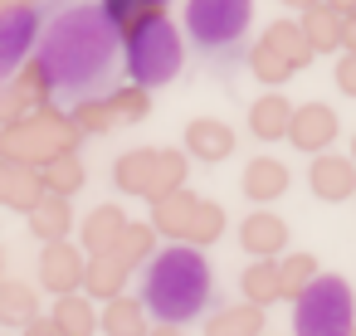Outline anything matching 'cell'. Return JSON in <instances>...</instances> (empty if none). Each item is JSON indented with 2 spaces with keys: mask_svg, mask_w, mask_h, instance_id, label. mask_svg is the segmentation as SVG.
<instances>
[{
  "mask_svg": "<svg viewBox=\"0 0 356 336\" xmlns=\"http://www.w3.org/2000/svg\"><path fill=\"white\" fill-rule=\"evenodd\" d=\"M118 30L103 15V6L93 0H79V6H64L44 30H40V59L54 74V88L93 98V88L108 78L113 59H118Z\"/></svg>",
  "mask_w": 356,
  "mask_h": 336,
  "instance_id": "obj_1",
  "label": "cell"
},
{
  "mask_svg": "<svg viewBox=\"0 0 356 336\" xmlns=\"http://www.w3.org/2000/svg\"><path fill=\"white\" fill-rule=\"evenodd\" d=\"M142 302H147V312L156 321H171V326H186L191 317H200L205 302H210V263H205V253L195 244L161 249L147 263Z\"/></svg>",
  "mask_w": 356,
  "mask_h": 336,
  "instance_id": "obj_2",
  "label": "cell"
},
{
  "mask_svg": "<svg viewBox=\"0 0 356 336\" xmlns=\"http://www.w3.org/2000/svg\"><path fill=\"white\" fill-rule=\"evenodd\" d=\"M79 142H83V132L59 108H40L30 117H15V122L0 127V156L25 161V166H44L64 151H79Z\"/></svg>",
  "mask_w": 356,
  "mask_h": 336,
  "instance_id": "obj_3",
  "label": "cell"
},
{
  "mask_svg": "<svg viewBox=\"0 0 356 336\" xmlns=\"http://www.w3.org/2000/svg\"><path fill=\"white\" fill-rule=\"evenodd\" d=\"M356 331V292L337 273H317V283L293 302V336H351Z\"/></svg>",
  "mask_w": 356,
  "mask_h": 336,
  "instance_id": "obj_4",
  "label": "cell"
},
{
  "mask_svg": "<svg viewBox=\"0 0 356 336\" xmlns=\"http://www.w3.org/2000/svg\"><path fill=\"white\" fill-rule=\"evenodd\" d=\"M186 64V40H181V25L171 15L152 20L147 30H137L127 40V78L142 83V88H161L181 74Z\"/></svg>",
  "mask_w": 356,
  "mask_h": 336,
  "instance_id": "obj_5",
  "label": "cell"
},
{
  "mask_svg": "<svg viewBox=\"0 0 356 336\" xmlns=\"http://www.w3.org/2000/svg\"><path fill=\"white\" fill-rule=\"evenodd\" d=\"M254 20V0H186V30L195 44H234Z\"/></svg>",
  "mask_w": 356,
  "mask_h": 336,
  "instance_id": "obj_6",
  "label": "cell"
},
{
  "mask_svg": "<svg viewBox=\"0 0 356 336\" xmlns=\"http://www.w3.org/2000/svg\"><path fill=\"white\" fill-rule=\"evenodd\" d=\"M35 40H40L35 6H6L0 10V83H10L20 74V64L35 54Z\"/></svg>",
  "mask_w": 356,
  "mask_h": 336,
  "instance_id": "obj_7",
  "label": "cell"
},
{
  "mask_svg": "<svg viewBox=\"0 0 356 336\" xmlns=\"http://www.w3.org/2000/svg\"><path fill=\"white\" fill-rule=\"evenodd\" d=\"M83 273H88L83 244H69V239L44 244V253H40V287H44V292H54V297L83 292Z\"/></svg>",
  "mask_w": 356,
  "mask_h": 336,
  "instance_id": "obj_8",
  "label": "cell"
},
{
  "mask_svg": "<svg viewBox=\"0 0 356 336\" xmlns=\"http://www.w3.org/2000/svg\"><path fill=\"white\" fill-rule=\"evenodd\" d=\"M307 185L317 200L327 205H341L356 195V161L351 156H337V151H317L312 166H307Z\"/></svg>",
  "mask_w": 356,
  "mask_h": 336,
  "instance_id": "obj_9",
  "label": "cell"
},
{
  "mask_svg": "<svg viewBox=\"0 0 356 336\" xmlns=\"http://www.w3.org/2000/svg\"><path fill=\"white\" fill-rule=\"evenodd\" d=\"M44 195H49V190H44L40 166H25V161L0 156V205H6V210H20V215H30Z\"/></svg>",
  "mask_w": 356,
  "mask_h": 336,
  "instance_id": "obj_10",
  "label": "cell"
},
{
  "mask_svg": "<svg viewBox=\"0 0 356 336\" xmlns=\"http://www.w3.org/2000/svg\"><path fill=\"white\" fill-rule=\"evenodd\" d=\"M337 112L327 108V103H302V108H293V127H288V142L298 146V151H327L332 142H337Z\"/></svg>",
  "mask_w": 356,
  "mask_h": 336,
  "instance_id": "obj_11",
  "label": "cell"
},
{
  "mask_svg": "<svg viewBox=\"0 0 356 336\" xmlns=\"http://www.w3.org/2000/svg\"><path fill=\"white\" fill-rule=\"evenodd\" d=\"M239 244L249 258H278L283 244H288V224L273 215V210H254L244 224H239Z\"/></svg>",
  "mask_w": 356,
  "mask_h": 336,
  "instance_id": "obj_12",
  "label": "cell"
},
{
  "mask_svg": "<svg viewBox=\"0 0 356 336\" xmlns=\"http://www.w3.org/2000/svg\"><path fill=\"white\" fill-rule=\"evenodd\" d=\"M288 166L278 161V156H254L249 166H244V176H239V185H244V195L254 200V205H273L278 195H288Z\"/></svg>",
  "mask_w": 356,
  "mask_h": 336,
  "instance_id": "obj_13",
  "label": "cell"
},
{
  "mask_svg": "<svg viewBox=\"0 0 356 336\" xmlns=\"http://www.w3.org/2000/svg\"><path fill=\"white\" fill-rule=\"evenodd\" d=\"M127 224H132V219L122 215V205H98V210H88L83 224H79V244H83V253H113V244L122 239Z\"/></svg>",
  "mask_w": 356,
  "mask_h": 336,
  "instance_id": "obj_14",
  "label": "cell"
},
{
  "mask_svg": "<svg viewBox=\"0 0 356 336\" xmlns=\"http://www.w3.org/2000/svg\"><path fill=\"white\" fill-rule=\"evenodd\" d=\"M186 151H191L195 161H225V156H234V132H229V122H220V117H195V122L186 127Z\"/></svg>",
  "mask_w": 356,
  "mask_h": 336,
  "instance_id": "obj_15",
  "label": "cell"
},
{
  "mask_svg": "<svg viewBox=\"0 0 356 336\" xmlns=\"http://www.w3.org/2000/svg\"><path fill=\"white\" fill-rule=\"evenodd\" d=\"M10 88H15V98H20L25 117H30V112L49 108V98H54V74H49V64H44L40 54H30V59L20 64V74L10 78Z\"/></svg>",
  "mask_w": 356,
  "mask_h": 336,
  "instance_id": "obj_16",
  "label": "cell"
},
{
  "mask_svg": "<svg viewBox=\"0 0 356 336\" xmlns=\"http://www.w3.org/2000/svg\"><path fill=\"white\" fill-rule=\"evenodd\" d=\"M98 312H103V307H93L88 292H64V297H54V307H49V317L59 321L64 336H98V331H103Z\"/></svg>",
  "mask_w": 356,
  "mask_h": 336,
  "instance_id": "obj_17",
  "label": "cell"
},
{
  "mask_svg": "<svg viewBox=\"0 0 356 336\" xmlns=\"http://www.w3.org/2000/svg\"><path fill=\"white\" fill-rule=\"evenodd\" d=\"M25 219H30V234H35V239H44V244H54V239H69V234H74V205H69V195H44Z\"/></svg>",
  "mask_w": 356,
  "mask_h": 336,
  "instance_id": "obj_18",
  "label": "cell"
},
{
  "mask_svg": "<svg viewBox=\"0 0 356 336\" xmlns=\"http://www.w3.org/2000/svg\"><path fill=\"white\" fill-rule=\"evenodd\" d=\"M127 263L118 258V253H88V273H83V292L93 297V302H113L118 292H122V283H127Z\"/></svg>",
  "mask_w": 356,
  "mask_h": 336,
  "instance_id": "obj_19",
  "label": "cell"
},
{
  "mask_svg": "<svg viewBox=\"0 0 356 336\" xmlns=\"http://www.w3.org/2000/svg\"><path fill=\"white\" fill-rule=\"evenodd\" d=\"M195 205H200V195H191V190H176V195L152 200V229L181 244V239H186V224H191V215H195Z\"/></svg>",
  "mask_w": 356,
  "mask_h": 336,
  "instance_id": "obj_20",
  "label": "cell"
},
{
  "mask_svg": "<svg viewBox=\"0 0 356 336\" xmlns=\"http://www.w3.org/2000/svg\"><path fill=\"white\" fill-rule=\"evenodd\" d=\"M35 317H40V292H35V283H20V278H0V321L25 331Z\"/></svg>",
  "mask_w": 356,
  "mask_h": 336,
  "instance_id": "obj_21",
  "label": "cell"
},
{
  "mask_svg": "<svg viewBox=\"0 0 356 336\" xmlns=\"http://www.w3.org/2000/svg\"><path fill=\"white\" fill-rule=\"evenodd\" d=\"M249 127H254L259 142H278V137H288V127H293V103H288L283 93H264V98L249 108Z\"/></svg>",
  "mask_w": 356,
  "mask_h": 336,
  "instance_id": "obj_22",
  "label": "cell"
},
{
  "mask_svg": "<svg viewBox=\"0 0 356 336\" xmlns=\"http://www.w3.org/2000/svg\"><path fill=\"white\" fill-rule=\"evenodd\" d=\"M98 321H103V336H147V302L118 292L113 302H103Z\"/></svg>",
  "mask_w": 356,
  "mask_h": 336,
  "instance_id": "obj_23",
  "label": "cell"
},
{
  "mask_svg": "<svg viewBox=\"0 0 356 336\" xmlns=\"http://www.w3.org/2000/svg\"><path fill=\"white\" fill-rule=\"evenodd\" d=\"M98 6H103V15L113 20V30L122 40H132L137 30H147L152 20L166 15V6H156V0H98Z\"/></svg>",
  "mask_w": 356,
  "mask_h": 336,
  "instance_id": "obj_24",
  "label": "cell"
},
{
  "mask_svg": "<svg viewBox=\"0 0 356 336\" xmlns=\"http://www.w3.org/2000/svg\"><path fill=\"white\" fill-rule=\"evenodd\" d=\"M239 287H244V302H254V307H273V302L283 297L278 258H254V263L239 273Z\"/></svg>",
  "mask_w": 356,
  "mask_h": 336,
  "instance_id": "obj_25",
  "label": "cell"
},
{
  "mask_svg": "<svg viewBox=\"0 0 356 336\" xmlns=\"http://www.w3.org/2000/svg\"><path fill=\"white\" fill-rule=\"evenodd\" d=\"M264 44H268L273 54H283L293 69H307V64H312V54H317V49L307 44V35H302V25H298V20H273V25L264 30Z\"/></svg>",
  "mask_w": 356,
  "mask_h": 336,
  "instance_id": "obj_26",
  "label": "cell"
},
{
  "mask_svg": "<svg viewBox=\"0 0 356 336\" xmlns=\"http://www.w3.org/2000/svg\"><path fill=\"white\" fill-rule=\"evenodd\" d=\"M298 25H302V35H307V44H312L317 54L341 49V15H337L332 6H307Z\"/></svg>",
  "mask_w": 356,
  "mask_h": 336,
  "instance_id": "obj_27",
  "label": "cell"
},
{
  "mask_svg": "<svg viewBox=\"0 0 356 336\" xmlns=\"http://www.w3.org/2000/svg\"><path fill=\"white\" fill-rule=\"evenodd\" d=\"M152 166H156V151H152V146H137V151L118 156V166H113V180H118V190H122V195H142V200H147Z\"/></svg>",
  "mask_w": 356,
  "mask_h": 336,
  "instance_id": "obj_28",
  "label": "cell"
},
{
  "mask_svg": "<svg viewBox=\"0 0 356 336\" xmlns=\"http://www.w3.org/2000/svg\"><path fill=\"white\" fill-rule=\"evenodd\" d=\"M40 176H44V190H49V195H79V190H83V180H88V171H83L79 151H64V156L44 161V166H40Z\"/></svg>",
  "mask_w": 356,
  "mask_h": 336,
  "instance_id": "obj_29",
  "label": "cell"
},
{
  "mask_svg": "<svg viewBox=\"0 0 356 336\" xmlns=\"http://www.w3.org/2000/svg\"><path fill=\"white\" fill-rule=\"evenodd\" d=\"M152 249H156V229H152V219H132V224L122 229V239L113 244V253H118L127 268H147V263L156 258Z\"/></svg>",
  "mask_w": 356,
  "mask_h": 336,
  "instance_id": "obj_30",
  "label": "cell"
},
{
  "mask_svg": "<svg viewBox=\"0 0 356 336\" xmlns=\"http://www.w3.org/2000/svg\"><path fill=\"white\" fill-rule=\"evenodd\" d=\"M205 331H220V336H259V331H264V307L234 302V307L215 312V317L205 321Z\"/></svg>",
  "mask_w": 356,
  "mask_h": 336,
  "instance_id": "obj_31",
  "label": "cell"
},
{
  "mask_svg": "<svg viewBox=\"0 0 356 336\" xmlns=\"http://www.w3.org/2000/svg\"><path fill=\"white\" fill-rule=\"evenodd\" d=\"M186 190V156L161 146L156 151V166H152V185H147V200H161V195H176Z\"/></svg>",
  "mask_w": 356,
  "mask_h": 336,
  "instance_id": "obj_32",
  "label": "cell"
},
{
  "mask_svg": "<svg viewBox=\"0 0 356 336\" xmlns=\"http://www.w3.org/2000/svg\"><path fill=\"white\" fill-rule=\"evenodd\" d=\"M69 117H74V127H79L83 137H108V132L118 127V112H113L108 98H79V103L69 108Z\"/></svg>",
  "mask_w": 356,
  "mask_h": 336,
  "instance_id": "obj_33",
  "label": "cell"
},
{
  "mask_svg": "<svg viewBox=\"0 0 356 336\" xmlns=\"http://www.w3.org/2000/svg\"><path fill=\"white\" fill-rule=\"evenodd\" d=\"M317 273H322V263L312 258V253H288V258H278V278H283V297L288 302H298L312 283H317Z\"/></svg>",
  "mask_w": 356,
  "mask_h": 336,
  "instance_id": "obj_34",
  "label": "cell"
},
{
  "mask_svg": "<svg viewBox=\"0 0 356 336\" xmlns=\"http://www.w3.org/2000/svg\"><path fill=\"white\" fill-rule=\"evenodd\" d=\"M220 234H225V210H220L215 200H200V205H195V215H191V224H186V239H181V244L205 249V244H215Z\"/></svg>",
  "mask_w": 356,
  "mask_h": 336,
  "instance_id": "obj_35",
  "label": "cell"
},
{
  "mask_svg": "<svg viewBox=\"0 0 356 336\" xmlns=\"http://www.w3.org/2000/svg\"><path fill=\"white\" fill-rule=\"evenodd\" d=\"M249 69H254V78H259V83H268V88H278V83H288V78L298 74V69H293L283 54H273L264 40L249 49Z\"/></svg>",
  "mask_w": 356,
  "mask_h": 336,
  "instance_id": "obj_36",
  "label": "cell"
},
{
  "mask_svg": "<svg viewBox=\"0 0 356 336\" xmlns=\"http://www.w3.org/2000/svg\"><path fill=\"white\" fill-rule=\"evenodd\" d=\"M113 112H118V122H142V117H152V88H142V83H122V88H113Z\"/></svg>",
  "mask_w": 356,
  "mask_h": 336,
  "instance_id": "obj_37",
  "label": "cell"
},
{
  "mask_svg": "<svg viewBox=\"0 0 356 336\" xmlns=\"http://www.w3.org/2000/svg\"><path fill=\"white\" fill-rule=\"evenodd\" d=\"M332 78H337V88H341L346 98H356V49H346V54L337 59V74H332Z\"/></svg>",
  "mask_w": 356,
  "mask_h": 336,
  "instance_id": "obj_38",
  "label": "cell"
},
{
  "mask_svg": "<svg viewBox=\"0 0 356 336\" xmlns=\"http://www.w3.org/2000/svg\"><path fill=\"white\" fill-rule=\"evenodd\" d=\"M15 117H25V108H20V98H15V88H10V83H0V127L15 122Z\"/></svg>",
  "mask_w": 356,
  "mask_h": 336,
  "instance_id": "obj_39",
  "label": "cell"
},
{
  "mask_svg": "<svg viewBox=\"0 0 356 336\" xmlns=\"http://www.w3.org/2000/svg\"><path fill=\"white\" fill-rule=\"evenodd\" d=\"M25 336H64V331H59V321H54V317H35V321L25 326Z\"/></svg>",
  "mask_w": 356,
  "mask_h": 336,
  "instance_id": "obj_40",
  "label": "cell"
},
{
  "mask_svg": "<svg viewBox=\"0 0 356 336\" xmlns=\"http://www.w3.org/2000/svg\"><path fill=\"white\" fill-rule=\"evenodd\" d=\"M341 44H346V49H356V10H351V15H341Z\"/></svg>",
  "mask_w": 356,
  "mask_h": 336,
  "instance_id": "obj_41",
  "label": "cell"
},
{
  "mask_svg": "<svg viewBox=\"0 0 356 336\" xmlns=\"http://www.w3.org/2000/svg\"><path fill=\"white\" fill-rule=\"evenodd\" d=\"M147 336H191V331H186V326H171V321H161V326H152Z\"/></svg>",
  "mask_w": 356,
  "mask_h": 336,
  "instance_id": "obj_42",
  "label": "cell"
},
{
  "mask_svg": "<svg viewBox=\"0 0 356 336\" xmlns=\"http://www.w3.org/2000/svg\"><path fill=\"white\" fill-rule=\"evenodd\" d=\"M322 6H332L337 15H351V10H356V0H322Z\"/></svg>",
  "mask_w": 356,
  "mask_h": 336,
  "instance_id": "obj_43",
  "label": "cell"
},
{
  "mask_svg": "<svg viewBox=\"0 0 356 336\" xmlns=\"http://www.w3.org/2000/svg\"><path fill=\"white\" fill-rule=\"evenodd\" d=\"M288 10H307V6H322V0H283Z\"/></svg>",
  "mask_w": 356,
  "mask_h": 336,
  "instance_id": "obj_44",
  "label": "cell"
},
{
  "mask_svg": "<svg viewBox=\"0 0 356 336\" xmlns=\"http://www.w3.org/2000/svg\"><path fill=\"white\" fill-rule=\"evenodd\" d=\"M6 6H35V0H0V10H6Z\"/></svg>",
  "mask_w": 356,
  "mask_h": 336,
  "instance_id": "obj_45",
  "label": "cell"
},
{
  "mask_svg": "<svg viewBox=\"0 0 356 336\" xmlns=\"http://www.w3.org/2000/svg\"><path fill=\"white\" fill-rule=\"evenodd\" d=\"M351 161H356V132H351Z\"/></svg>",
  "mask_w": 356,
  "mask_h": 336,
  "instance_id": "obj_46",
  "label": "cell"
},
{
  "mask_svg": "<svg viewBox=\"0 0 356 336\" xmlns=\"http://www.w3.org/2000/svg\"><path fill=\"white\" fill-rule=\"evenodd\" d=\"M0 273H6V253H0Z\"/></svg>",
  "mask_w": 356,
  "mask_h": 336,
  "instance_id": "obj_47",
  "label": "cell"
},
{
  "mask_svg": "<svg viewBox=\"0 0 356 336\" xmlns=\"http://www.w3.org/2000/svg\"><path fill=\"white\" fill-rule=\"evenodd\" d=\"M205 336H220V331H205Z\"/></svg>",
  "mask_w": 356,
  "mask_h": 336,
  "instance_id": "obj_48",
  "label": "cell"
},
{
  "mask_svg": "<svg viewBox=\"0 0 356 336\" xmlns=\"http://www.w3.org/2000/svg\"><path fill=\"white\" fill-rule=\"evenodd\" d=\"M156 6H166V0H156Z\"/></svg>",
  "mask_w": 356,
  "mask_h": 336,
  "instance_id": "obj_49",
  "label": "cell"
},
{
  "mask_svg": "<svg viewBox=\"0 0 356 336\" xmlns=\"http://www.w3.org/2000/svg\"><path fill=\"white\" fill-rule=\"evenodd\" d=\"M351 336H356V331H351Z\"/></svg>",
  "mask_w": 356,
  "mask_h": 336,
  "instance_id": "obj_50",
  "label": "cell"
}]
</instances>
